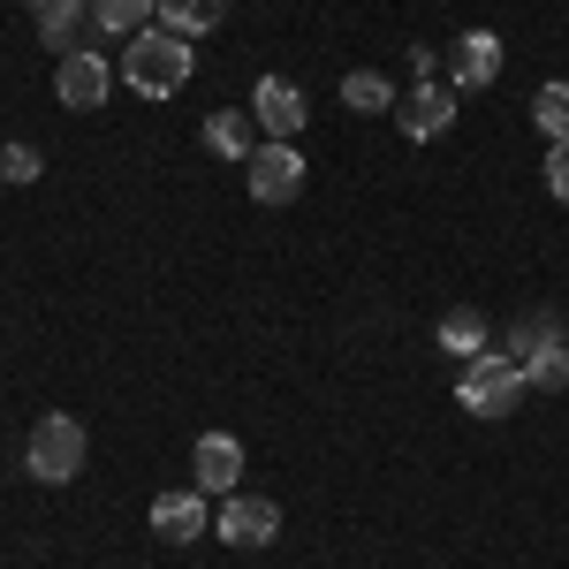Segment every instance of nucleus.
<instances>
[{"label":"nucleus","instance_id":"nucleus-2","mask_svg":"<svg viewBox=\"0 0 569 569\" xmlns=\"http://www.w3.org/2000/svg\"><path fill=\"white\" fill-rule=\"evenodd\" d=\"M525 395H531L525 388V365H517L509 350H479L463 372H456V402H463L471 418H509Z\"/></svg>","mask_w":569,"mask_h":569},{"label":"nucleus","instance_id":"nucleus-8","mask_svg":"<svg viewBox=\"0 0 569 569\" xmlns=\"http://www.w3.org/2000/svg\"><path fill=\"white\" fill-rule=\"evenodd\" d=\"M448 122H456V99H448L440 84H410L402 99H395V130L418 137V144H426V137H440Z\"/></svg>","mask_w":569,"mask_h":569},{"label":"nucleus","instance_id":"nucleus-5","mask_svg":"<svg viewBox=\"0 0 569 569\" xmlns=\"http://www.w3.org/2000/svg\"><path fill=\"white\" fill-rule=\"evenodd\" d=\"M213 539H228V547H273L281 539V509L259 501V493H228L213 517Z\"/></svg>","mask_w":569,"mask_h":569},{"label":"nucleus","instance_id":"nucleus-1","mask_svg":"<svg viewBox=\"0 0 569 569\" xmlns=\"http://www.w3.org/2000/svg\"><path fill=\"white\" fill-rule=\"evenodd\" d=\"M122 84L144 91V99H176L182 84H190V39H176V31H137L130 46H122Z\"/></svg>","mask_w":569,"mask_h":569},{"label":"nucleus","instance_id":"nucleus-12","mask_svg":"<svg viewBox=\"0 0 569 569\" xmlns=\"http://www.w3.org/2000/svg\"><path fill=\"white\" fill-rule=\"evenodd\" d=\"M433 342H440V350H448V357H463V365H471V357H479V350H493V327H486V311L456 305V311H448V319H440V327H433Z\"/></svg>","mask_w":569,"mask_h":569},{"label":"nucleus","instance_id":"nucleus-7","mask_svg":"<svg viewBox=\"0 0 569 569\" xmlns=\"http://www.w3.org/2000/svg\"><path fill=\"white\" fill-rule=\"evenodd\" d=\"M53 91H61V107H107V91H114V69L99 61V53H61V77H53Z\"/></svg>","mask_w":569,"mask_h":569},{"label":"nucleus","instance_id":"nucleus-9","mask_svg":"<svg viewBox=\"0 0 569 569\" xmlns=\"http://www.w3.org/2000/svg\"><path fill=\"white\" fill-rule=\"evenodd\" d=\"M190 471H198V493H236V479H243V440L206 433L190 448Z\"/></svg>","mask_w":569,"mask_h":569},{"label":"nucleus","instance_id":"nucleus-22","mask_svg":"<svg viewBox=\"0 0 569 569\" xmlns=\"http://www.w3.org/2000/svg\"><path fill=\"white\" fill-rule=\"evenodd\" d=\"M547 190L569 206V144H555V152H547Z\"/></svg>","mask_w":569,"mask_h":569},{"label":"nucleus","instance_id":"nucleus-19","mask_svg":"<svg viewBox=\"0 0 569 569\" xmlns=\"http://www.w3.org/2000/svg\"><path fill=\"white\" fill-rule=\"evenodd\" d=\"M531 122L555 137V144H569V84H539L531 91Z\"/></svg>","mask_w":569,"mask_h":569},{"label":"nucleus","instance_id":"nucleus-16","mask_svg":"<svg viewBox=\"0 0 569 569\" xmlns=\"http://www.w3.org/2000/svg\"><path fill=\"white\" fill-rule=\"evenodd\" d=\"M31 23H39L46 46H69L84 31V0H31ZM69 53H77V46H69Z\"/></svg>","mask_w":569,"mask_h":569},{"label":"nucleus","instance_id":"nucleus-11","mask_svg":"<svg viewBox=\"0 0 569 569\" xmlns=\"http://www.w3.org/2000/svg\"><path fill=\"white\" fill-rule=\"evenodd\" d=\"M493 77H501V39H493V31H463V39H456V84L486 91Z\"/></svg>","mask_w":569,"mask_h":569},{"label":"nucleus","instance_id":"nucleus-18","mask_svg":"<svg viewBox=\"0 0 569 569\" xmlns=\"http://www.w3.org/2000/svg\"><path fill=\"white\" fill-rule=\"evenodd\" d=\"M525 388L539 395H569V342H547V350L525 357Z\"/></svg>","mask_w":569,"mask_h":569},{"label":"nucleus","instance_id":"nucleus-6","mask_svg":"<svg viewBox=\"0 0 569 569\" xmlns=\"http://www.w3.org/2000/svg\"><path fill=\"white\" fill-rule=\"evenodd\" d=\"M305 91L289 84V77H259V84H251V122H259L266 137H297L305 130Z\"/></svg>","mask_w":569,"mask_h":569},{"label":"nucleus","instance_id":"nucleus-17","mask_svg":"<svg viewBox=\"0 0 569 569\" xmlns=\"http://www.w3.org/2000/svg\"><path fill=\"white\" fill-rule=\"evenodd\" d=\"M91 23L107 39H137V31H152V0H91Z\"/></svg>","mask_w":569,"mask_h":569},{"label":"nucleus","instance_id":"nucleus-15","mask_svg":"<svg viewBox=\"0 0 569 569\" xmlns=\"http://www.w3.org/2000/svg\"><path fill=\"white\" fill-rule=\"evenodd\" d=\"M395 99H402V91H388L380 69H350V77H342V107H350V114H395Z\"/></svg>","mask_w":569,"mask_h":569},{"label":"nucleus","instance_id":"nucleus-13","mask_svg":"<svg viewBox=\"0 0 569 569\" xmlns=\"http://www.w3.org/2000/svg\"><path fill=\"white\" fill-rule=\"evenodd\" d=\"M220 16H228V0H152V23L176 39H206Z\"/></svg>","mask_w":569,"mask_h":569},{"label":"nucleus","instance_id":"nucleus-14","mask_svg":"<svg viewBox=\"0 0 569 569\" xmlns=\"http://www.w3.org/2000/svg\"><path fill=\"white\" fill-rule=\"evenodd\" d=\"M206 152L220 160H251L259 144H251V107H220L213 122H206Z\"/></svg>","mask_w":569,"mask_h":569},{"label":"nucleus","instance_id":"nucleus-10","mask_svg":"<svg viewBox=\"0 0 569 569\" xmlns=\"http://www.w3.org/2000/svg\"><path fill=\"white\" fill-rule=\"evenodd\" d=\"M152 531H160V539H176V547L206 539V531H213V517H206V493H160V501H152Z\"/></svg>","mask_w":569,"mask_h":569},{"label":"nucleus","instance_id":"nucleus-21","mask_svg":"<svg viewBox=\"0 0 569 569\" xmlns=\"http://www.w3.org/2000/svg\"><path fill=\"white\" fill-rule=\"evenodd\" d=\"M39 176H46L39 144H0V182H39Z\"/></svg>","mask_w":569,"mask_h":569},{"label":"nucleus","instance_id":"nucleus-20","mask_svg":"<svg viewBox=\"0 0 569 569\" xmlns=\"http://www.w3.org/2000/svg\"><path fill=\"white\" fill-rule=\"evenodd\" d=\"M547 342H562V327H555L547 311H531V319H517V327H509V357H517V365H525L531 350H547Z\"/></svg>","mask_w":569,"mask_h":569},{"label":"nucleus","instance_id":"nucleus-3","mask_svg":"<svg viewBox=\"0 0 569 569\" xmlns=\"http://www.w3.org/2000/svg\"><path fill=\"white\" fill-rule=\"evenodd\" d=\"M84 456H91V440L84 426L69 418V410H46L39 426H31V440H23V471L39 486H69L77 471H84Z\"/></svg>","mask_w":569,"mask_h":569},{"label":"nucleus","instance_id":"nucleus-4","mask_svg":"<svg viewBox=\"0 0 569 569\" xmlns=\"http://www.w3.org/2000/svg\"><path fill=\"white\" fill-rule=\"evenodd\" d=\"M243 182H251L259 206H289V198L305 190V152H297L289 137H266L259 152L243 160Z\"/></svg>","mask_w":569,"mask_h":569}]
</instances>
